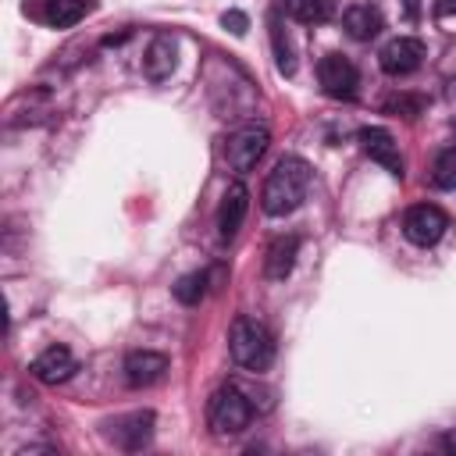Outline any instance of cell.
<instances>
[{
  "instance_id": "obj_1",
  "label": "cell",
  "mask_w": 456,
  "mask_h": 456,
  "mask_svg": "<svg viewBox=\"0 0 456 456\" xmlns=\"http://www.w3.org/2000/svg\"><path fill=\"white\" fill-rule=\"evenodd\" d=\"M310 178H314V171H310V164H306L303 157H296V153L281 157V160L271 167V175H267V182H264V189H260V207H264V214H267V217H285V214H292V210L306 200Z\"/></svg>"
},
{
  "instance_id": "obj_13",
  "label": "cell",
  "mask_w": 456,
  "mask_h": 456,
  "mask_svg": "<svg viewBox=\"0 0 456 456\" xmlns=\"http://www.w3.org/2000/svg\"><path fill=\"white\" fill-rule=\"evenodd\" d=\"M342 28L349 32V39L370 43L385 28V18H381V11L374 4H353V7L342 11Z\"/></svg>"
},
{
  "instance_id": "obj_23",
  "label": "cell",
  "mask_w": 456,
  "mask_h": 456,
  "mask_svg": "<svg viewBox=\"0 0 456 456\" xmlns=\"http://www.w3.org/2000/svg\"><path fill=\"white\" fill-rule=\"evenodd\" d=\"M435 14H438V18L456 14V0H435Z\"/></svg>"
},
{
  "instance_id": "obj_2",
  "label": "cell",
  "mask_w": 456,
  "mask_h": 456,
  "mask_svg": "<svg viewBox=\"0 0 456 456\" xmlns=\"http://www.w3.org/2000/svg\"><path fill=\"white\" fill-rule=\"evenodd\" d=\"M228 353L242 370L264 374L274 363V335L256 317H235L228 331Z\"/></svg>"
},
{
  "instance_id": "obj_4",
  "label": "cell",
  "mask_w": 456,
  "mask_h": 456,
  "mask_svg": "<svg viewBox=\"0 0 456 456\" xmlns=\"http://www.w3.org/2000/svg\"><path fill=\"white\" fill-rule=\"evenodd\" d=\"M267 142H271V135H267V128H260V125H242V128H235V132L228 135V142H224V160H228V167H232L235 175L253 171L256 160L267 153Z\"/></svg>"
},
{
  "instance_id": "obj_21",
  "label": "cell",
  "mask_w": 456,
  "mask_h": 456,
  "mask_svg": "<svg viewBox=\"0 0 456 456\" xmlns=\"http://www.w3.org/2000/svg\"><path fill=\"white\" fill-rule=\"evenodd\" d=\"M431 178H435L438 189H456V146H449L445 153H438Z\"/></svg>"
},
{
  "instance_id": "obj_20",
  "label": "cell",
  "mask_w": 456,
  "mask_h": 456,
  "mask_svg": "<svg viewBox=\"0 0 456 456\" xmlns=\"http://www.w3.org/2000/svg\"><path fill=\"white\" fill-rule=\"evenodd\" d=\"M424 107H428V100L417 96V93H395V96L385 100V114H395V118H406V121L424 114Z\"/></svg>"
},
{
  "instance_id": "obj_6",
  "label": "cell",
  "mask_w": 456,
  "mask_h": 456,
  "mask_svg": "<svg viewBox=\"0 0 456 456\" xmlns=\"http://www.w3.org/2000/svg\"><path fill=\"white\" fill-rule=\"evenodd\" d=\"M449 228V214L435 203H417L406 210L403 217V235L413 242V246H435Z\"/></svg>"
},
{
  "instance_id": "obj_12",
  "label": "cell",
  "mask_w": 456,
  "mask_h": 456,
  "mask_svg": "<svg viewBox=\"0 0 456 456\" xmlns=\"http://www.w3.org/2000/svg\"><path fill=\"white\" fill-rule=\"evenodd\" d=\"M167 370V356L164 353H153V349H135L125 356V381L132 388H150L164 378Z\"/></svg>"
},
{
  "instance_id": "obj_15",
  "label": "cell",
  "mask_w": 456,
  "mask_h": 456,
  "mask_svg": "<svg viewBox=\"0 0 456 456\" xmlns=\"http://www.w3.org/2000/svg\"><path fill=\"white\" fill-rule=\"evenodd\" d=\"M175 39L171 36H153V43L146 46V53H142V71H146V78H153V82H164L171 71H175Z\"/></svg>"
},
{
  "instance_id": "obj_22",
  "label": "cell",
  "mask_w": 456,
  "mask_h": 456,
  "mask_svg": "<svg viewBox=\"0 0 456 456\" xmlns=\"http://www.w3.org/2000/svg\"><path fill=\"white\" fill-rule=\"evenodd\" d=\"M221 25H224L232 36H246V28H249V18H246L242 11H224V14H221Z\"/></svg>"
},
{
  "instance_id": "obj_14",
  "label": "cell",
  "mask_w": 456,
  "mask_h": 456,
  "mask_svg": "<svg viewBox=\"0 0 456 456\" xmlns=\"http://www.w3.org/2000/svg\"><path fill=\"white\" fill-rule=\"evenodd\" d=\"M296 253H299V239L296 235H278L264 253V274L271 281H285L296 267Z\"/></svg>"
},
{
  "instance_id": "obj_3",
  "label": "cell",
  "mask_w": 456,
  "mask_h": 456,
  "mask_svg": "<svg viewBox=\"0 0 456 456\" xmlns=\"http://www.w3.org/2000/svg\"><path fill=\"white\" fill-rule=\"evenodd\" d=\"M253 420V403L239 385H221L207 403V424L217 438L242 435Z\"/></svg>"
},
{
  "instance_id": "obj_16",
  "label": "cell",
  "mask_w": 456,
  "mask_h": 456,
  "mask_svg": "<svg viewBox=\"0 0 456 456\" xmlns=\"http://www.w3.org/2000/svg\"><path fill=\"white\" fill-rule=\"evenodd\" d=\"M89 4L86 0H39V18L53 28H71L86 18Z\"/></svg>"
},
{
  "instance_id": "obj_19",
  "label": "cell",
  "mask_w": 456,
  "mask_h": 456,
  "mask_svg": "<svg viewBox=\"0 0 456 456\" xmlns=\"http://www.w3.org/2000/svg\"><path fill=\"white\" fill-rule=\"evenodd\" d=\"M271 50H274V64L281 75H296V53H292V43L285 36V28L278 21H271Z\"/></svg>"
},
{
  "instance_id": "obj_5",
  "label": "cell",
  "mask_w": 456,
  "mask_h": 456,
  "mask_svg": "<svg viewBox=\"0 0 456 456\" xmlns=\"http://www.w3.org/2000/svg\"><path fill=\"white\" fill-rule=\"evenodd\" d=\"M317 82H321V89H324L331 100H349V96H356L360 71H356V64H353L349 57H342V53H324V57L317 61Z\"/></svg>"
},
{
  "instance_id": "obj_7",
  "label": "cell",
  "mask_w": 456,
  "mask_h": 456,
  "mask_svg": "<svg viewBox=\"0 0 456 456\" xmlns=\"http://www.w3.org/2000/svg\"><path fill=\"white\" fill-rule=\"evenodd\" d=\"M424 57H428V50H424V43H420L417 36H395L392 43H385V46H381L378 64H381V71H385V75L403 78V75L417 71V68L424 64Z\"/></svg>"
},
{
  "instance_id": "obj_17",
  "label": "cell",
  "mask_w": 456,
  "mask_h": 456,
  "mask_svg": "<svg viewBox=\"0 0 456 456\" xmlns=\"http://www.w3.org/2000/svg\"><path fill=\"white\" fill-rule=\"evenodd\" d=\"M289 11L303 25H324L335 18V0H289Z\"/></svg>"
},
{
  "instance_id": "obj_10",
  "label": "cell",
  "mask_w": 456,
  "mask_h": 456,
  "mask_svg": "<svg viewBox=\"0 0 456 456\" xmlns=\"http://www.w3.org/2000/svg\"><path fill=\"white\" fill-rule=\"evenodd\" d=\"M356 139H360V146H363V153H367L370 160H378L388 175L403 178V153H399L392 132H385V128H360Z\"/></svg>"
},
{
  "instance_id": "obj_9",
  "label": "cell",
  "mask_w": 456,
  "mask_h": 456,
  "mask_svg": "<svg viewBox=\"0 0 456 456\" xmlns=\"http://www.w3.org/2000/svg\"><path fill=\"white\" fill-rule=\"evenodd\" d=\"M28 370H32V378L43 381V385H64V381L78 370V363H75V356H71L68 346H46V349L32 360Z\"/></svg>"
},
{
  "instance_id": "obj_11",
  "label": "cell",
  "mask_w": 456,
  "mask_h": 456,
  "mask_svg": "<svg viewBox=\"0 0 456 456\" xmlns=\"http://www.w3.org/2000/svg\"><path fill=\"white\" fill-rule=\"evenodd\" d=\"M246 210H249V189H246L242 182H232V185L224 189L221 207H217V235H221L224 242L239 235V228H242V221H246Z\"/></svg>"
},
{
  "instance_id": "obj_18",
  "label": "cell",
  "mask_w": 456,
  "mask_h": 456,
  "mask_svg": "<svg viewBox=\"0 0 456 456\" xmlns=\"http://www.w3.org/2000/svg\"><path fill=\"white\" fill-rule=\"evenodd\" d=\"M171 292H175V299H178L182 306H196V303L207 296V271H189V274H182V278L171 285Z\"/></svg>"
},
{
  "instance_id": "obj_8",
  "label": "cell",
  "mask_w": 456,
  "mask_h": 456,
  "mask_svg": "<svg viewBox=\"0 0 456 456\" xmlns=\"http://www.w3.org/2000/svg\"><path fill=\"white\" fill-rule=\"evenodd\" d=\"M153 424H157V417H153L150 410H132V413L110 420L107 428H110V438H114L125 452H139V449L150 445V438H153Z\"/></svg>"
}]
</instances>
